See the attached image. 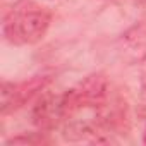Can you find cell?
Here are the masks:
<instances>
[{"label": "cell", "mask_w": 146, "mask_h": 146, "mask_svg": "<svg viewBox=\"0 0 146 146\" xmlns=\"http://www.w3.org/2000/svg\"><path fill=\"white\" fill-rule=\"evenodd\" d=\"M50 26V14L33 7L12 11L5 19L4 35L14 45H33L38 43Z\"/></svg>", "instance_id": "6da1fadb"}, {"label": "cell", "mask_w": 146, "mask_h": 146, "mask_svg": "<svg viewBox=\"0 0 146 146\" xmlns=\"http://www.w3.org/2000/svg\"><path fill=\"white\" fill-rule=\"evenodd\" d=\"M48 79L45 78H33L24 83H4L0 90V110L2 113L14 112L16 108L23 107L35 93L41 91L46 86Z\"/></svg>", "instance_id": "3957f363"}, {"label": "cell", "mask_w": 146, "mask_h": 146, "mask_svg": "<svg viewBox=\"0 0 146 146\" xmlns=\"http://www.w3.org/2000/svg\"><path fill=\"white\" fill-rule=\"evenodd\" d=\"M67 117V100L62 95H43L33 108V122L41 131H52L58 124L65 122Z\"/></svg>", "instance_id": "7a4b0ae2"}]
</instances>
